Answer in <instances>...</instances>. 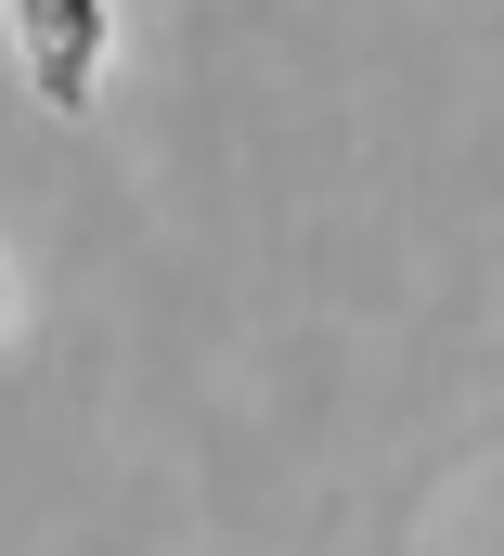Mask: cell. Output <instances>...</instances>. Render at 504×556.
I'll return each instance as SVG.
<instances>
[{
  "mask_svg": "<svg viewBox=\"0 0 504 556\" xmlns=\"http://www.w3.org/2000/svg\"><path fill=\"white\" fill-rule=\"evenodd\" d=\"M0 26H13V65H26L39 104L91 117V91H104V0H0Z\"/></svg>",
  "mask_w": 504,
  "mask_h": 556,
  "instance_id": "6da1fadb",
  "label": "cell"
},
{
  "mask_svg": "<svg viewBox=\"0 0 504 556\" xmlns=\"http://www.w3.org/2000/svg\"><path fill=\"white\" fill-rule=\"evenodd\" d=\"M0 311H13V285H0Z\"/></svg>",
  "mask_w": 504,
  "mask_h": 556,
  "instance_id": "7a4b0ae2",
  "label": "cell"
}]
</instances>
